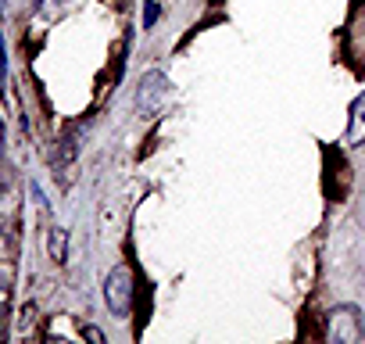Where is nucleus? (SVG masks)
I'll use <instances>...</instances> for the list:
<instances>
[{"label": "nucleus", "instance_id": "nucleus-1", "mask_svg": "<svg viewBox=\"0 0 365 344\" xmlns=\"http://www.w3.org/2000/svg\"><path fill=\"white\" fill-rule=\"evenodd\" d=\"M326 337L333 344H361L365 340V315L358 305H336L326 312Z\"/></svg>", "mask_w": 365, "mask_h": 344}, {"label": "nucleus", "instance_id": "nucleus-2", "mask_svg": "<svg viewBox=\"0 0 365 344\" xmlns=\"http://www.w3.org/2000/svg\"><path fill=\"white\" fill-rule=\"evenodd\" d=\"M168 97H172L168 76L158 72V69L143 72V79H140V86H136V111H140L143 118H154V115L168 104Z\"/></svg>", "mask_w": 365, "mask_h": 344}, {"label": "nucleus", "instance_id": "nucleus-3", "mask_svg": "<svg viewBox=\"0 0 365 344\" xmlns=\"http://www.w3.org/2000/svg\"><path fill=\"white\" fill-rule=\"evenodd\" d=\"M133 283H136V276H133V269L122 262V265H115L111 273H108V280H104V301H108V308L115 312V315H129V308H133Z\"/></svg>", "mask_w": 365, "mask_h": 344}, {"label": "nucleus", "instance_id": "nucleus-4", "mask_svg": "<svg viewBox=\"0 0 365 344\" xmlns=\"http://www.w3.org/2000/svg\"><path fill=\"white\" fill-rule=\"evenodd\" d=\"M347 143L351 147H361L365 143V90L354 97L351 104V118H347Z\"/></svg>", "mask_w": 365, "mask_h": 344}, {"label": "nucleus", "instance_id": "nucleus-5", "mask_svg": "<svg viewBox=\"0 0 365 344\" xmlns=\"http://www.w3.org/2000/svg\"><path fill=\"white\" fill-rule=\"evenodd\" d=\"M47 255H51L58 265L68 262V230H61V226H51V230H47Z\"/></svg>", "mask_w": 365, "mask_h": 344}, {"label": "nucleus", "instance_id": "nucleus-6", "mask_svg": "<svg viewBox=\"0 0 365 344\" xmlns=\"http://www.w3.org/2000/svg\"><path fill=\"white\" fill-rule=\"evenodd\" d=\"M76 151H79V129H65L61 147H58V165L72 161V158H76Z\"/></svg>", "mask_w": 365, "mask_h": 344}, {"label": "nucleus", "instance_id": "nucleus-7", "mask_svg": "<svg viewBox=\"0 0 365 344\" xmlns=\"http://www.w3.org/2000/svg\"><path fill=\"white\" fill-rule=\"evenodd\" d=\"M65 8H68V0H40V15H47V19H61Z\"/></svg>", "mask_w": 365, "mask_h": 344}, {"label": "nucleus", "instance_id": "nucleus-8", "mask_svg": "<svg viewBox=\"0 0 365 344\" xmlns=\"http://www.w3.org/2000/svg\"><path fill=\"white\" fill-rule=\"evenodd\" d=\"M158 15H161V8H158V0H147V4H143V29H154Z\"/></svg>", "mask_w": 365, "mask_h": 344}, {"label": "nucleus", "instance_id": "nucleus-9", "mask_svg": "<svg viewBox=\"0 0 365 344\" xmlns=\"http://www.w3.org/2000/svg\"><path fill=\"white\" fill-rule=\"evenodd\" d=\"M8 83V51H4V29H0V90Z\"/></svg>", "mask_w": 365, "mask_h": 344}, {"label": "nucleus", "instance_id": "nucleus-10", "mask_svg": "<svg viewBox=\"0 0 365 344\" xmlns=\"http://www.w3.org/2000/svg\"><path fill=\"white\" fill-rule=\"evenodd\" d=\"M83 337H86V340H93V344H104V330H97V326H86V330H83Z\"/></svg>", "mask_w": 365, "mask_h": 344}, {"label": "nucleus", "instance_id": "nucleus-11", "mask_svg": "<svg viewBox=\"0 0 365 344\" xmlns=\"http://www.w3.org/2000/svg\"><path fill=\"white\" fill-rule=\"evenodd\" d=\"M0 143H4V118H0Z\"/></svg>", "mask_w": 365, "mask_h": 344}]
</instances>
